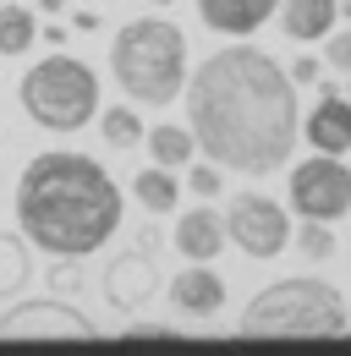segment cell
<instances>
[{"label": "cell", "instance_id": "cell-1", "mask_svg": "<svg viewBox=\"0 0 351 356\" xmlns=\"http://www.w3.org/2000/svg\"><path fill=\"white\" fill-rule=\"evenodd\" d=\"M187 121L219 170L269 176L291 159L302 137L297 77L263 49L231 44L209 55L187 83Z\"/></svg>", "mask_w": 351, "mask_h": 356}, {"label": "cell", "instance_id": "cell-2", "mask_svg": "<svg viewBox=\"0 0 351 356\" xmlns=\"http://www.w3.org/2000/svg\"><path fill=\"white\" fill-rule=\"evenodd\" d=\"M17 225L55 258H88L121 230V186L99 159L49 148L17 181Z\"/></svg>", "mask_w": 351, "mask_h": 356}, {"label": "cell", "instance_id": "cell-3", "mask_svg": "<svg viewBox=\"0 0 351 356\" xmlns=\"http://www.w3.org/2000/svg\"><path fill=\"white\" fill-rule=\"evenodd\" d=\"M110 72L132 104H171L187 88V39L165 17H137L110 44Z\"/></svg>", "mask_w": 351, "mask_h": 356}, {"label": "cell", "instance_id": "cell-4", "mask_svg": "<svg viewBox=\"0 0 351 356\" xmlns=\"http://www.w3.org/2000/svg\"><path fill=\"white\" fill-rule=\"evenodd\" d=\"M346 329V302L329 280H280V285H263L258 296L247 302L236 334H274V340H313V334H341Z\"/></svg>", "mask_w": 351, "mask_h": 356}, {"label": "cell", "instance_id": "cell-5", "mask_svg": "<svg viewBox=\"0 0 351 356\" xmlns=\"http://www.w3.org/2000/svg\"><path fill=\"white\" fill-rule=\"evenodd\" d=\"M22 110L44 132H83L99 115V77L77 55H44L22 77Z\"/></svg>", "mask_w": 351, "mask_h": 356}, {"label": "cell", "instance_id": "cell-6", "mask_svg": "<svg viewBox=\"0 0 351 356\" xmlns=\"http://www.w3.org/2000/svg\"><path fill=\"white\" fill-rule=\"evenodd\" d=\"M291 209L302 220H329V225L351 214V170L341 165V154L313 148V159H302L291 170Z\"/></svg>", "mask_w": 351, "mask_h": 356}, {"label": "cell", "instance_id": "cell-7", "mask_svg": "<svg viewBox=\"0 0 351 356\" xmlns=\"http://www.w3.org/2000/svg\"><path fill=\"white\" fill-rule=\"evenodd\" d=\"M225 230H231V241H236L247 258H280L286 241H291L286 209H280L274 197H263V192H236L231 209H225Z\"/></svg>", "mask_w": 351, "mask_h": 356}, {"label": "cell", "instance_id": "cell-8", "mask_svg": "<svg viewBox=\"0 0 351 356\" xmlns=\"http://www.w3.org/2000/svg\"><path fill=\"white\" fill-rule=\"evenodd\" d=\"M0 340H99V329L66 302H28L0 318Z\"/></svg>", "mask_w": 351, "mask_h": 356}, {"label": "cell", "instance_id": "cell-9", "mask_svg": "<svg viewBox=\"0 0 351 356\" xmlns=\"http://www.w3.org/2000/svg\"><path fill=\"white\" fill-rule=\"evenodd\" d=\"M154 291H159V268L148 264L143 252H121L116 264L104 268V296H110V307H148L154 302Z\"/></svg>", "mask_w": 351, "mask_h": 356}, {"label": "cell", "instance_id": "cell-10", "mask_svg": "<svg viewBox=\"0 0 351 356\" xmlns=\"http://www.w3.org/2000/svg\"><path fill=\"white\" fill-rule=\"evenodd\" d=\"M302 137L318 148V154H346L351 148V93H324L302 121Z\"/></svg>", "mask_w": 351, "mask_h": 356}, {"label": "cell", "instance_id": "cell-11", "mask_svg": "<svg viewBox=\"0 0 351 356\" xmlns=\"http://www.w3.org/2000/svg\"><path fill=\"white\" fill-rule=\"evenodd\" d=\"M280 11V0H198V17H203V28H214V33H231V39H247V33H258L263 22Z\"/></svg>", "mask_w": 351, "mask_h": 356}, {"label": "cell", "instance_id": "cell-12", "mask_svg": "<svg viewBox=\"0 0 351 356\" xmlns=\"http://www.w3.org/2000/svg\"><path fill=\"white\" fill-rule=\"evenodd\" d=\"M225 241H231V230H225V220L214 209H192V214L176 220V252L187 264H214Z\"/></svg>", "mask_w": 351, "mask_h": 356}, {"label": "cell", "instance_id": "cell-13", "mask_svg": "<svg viewBox=\"0 0 351 356\" xmlns=\"http://www.w3.org/2000/svg\"><path fill=\"white\" fill-rule=\"evenodd\" d=\"M171 302L187 312V318H214V312L225 307V280H219L214 268L192 264L171 280Z\"/></svg>", "mask_w": 351, "mask_h": 356}, {"label": "cell", "instance_id": "cell-14", "mask_svg": "<svg viewBox=\"0 0 351 356\" xmlns=\"http://www.w3.org/2000/svg\"><path fill=\"white\" fill-rule=\"evenodd\" d=\"M335 17H341V0H286L280 6V22L297 44H313V39H329L335 33Z\"/></svg>", "mask_w": 351, "mask_h": 356}, {"label": "cell", "instance_id": "cell-15", "mask_svg": "<svg viewBox=\"0 0 351 356\" xmlns=\"http://www.w3.org/2000/svg\"><path fill=\"white\" fill-rule=\"evenodd\" d=\"M132 192H137V203H143L148 214H171L176 197H181V181L171 176V165H148V170L132 176Z\"/></svg>", "mask_w": 351, "mask_h": 356}, {"label": "cell", "instance_id": "cell-16", "mask_svg": "<svg viewBox=\"0 0 351 356\" xmlns=\"http://www.w3.org/2000/svg\"><path fill=\"white\" fill-rule=\"evenodd\" d=\"M192 148H198V132H192V127H154V132H148V154H154V165L181 170V165L192 159Z\"/></svg>", "mask_w": 351, "mask_h": 356}, {"label": "cell", "instance_id": "cell-17", "mask_svg": "<svg viewBox=\"0 0 351 356\" xmlns=\"http://www.w3.org/2000/svg\"><path fill=\"white\" fill-rule=\"evenodd\" d=\"M28 280H33V258H28V247H22L17 236H6V230H0V302H6V296H17Z\"/></svg>", "mask_w": 351, "mask_h": 356}, {"label": "cell", "instance_id": "cell-18", "mask_svg": "<svg viewBox=\"0 0 351 356\" xmlns=\"http://www.w3.org/2000/svg\"><path fill=\"white\" fill-rule=\"evenodd\" d=\"M28 44H33V11L6 0L0 6V55H22Z\"/></svg>", "mask_w": 351, "mask_h": 356}, {"label": "cell", "instance_id": "cell-19", "mask_svg": "<svg viewBox=\"0 0 351 356\" xmlns=\"http://www.w3.org/2000/svg\"><path fill=\"white\" fill-rule=\"evenodd\" d=\"M99 137H104L110 148H137V143L148 137V127L137 121V110L116 104V110H104V115H99Z\"/></svg>", "mask_w": 351, "mask_h": 356}, {"label": "cell", "instance_id": "cell-20", "mask_svg": "<svg viewBox=\"0 0 351 356\" xmlns=\"http://www.w3.org/2000/svg\"><path fill=\"white\" fill-rule=\"evenodd\" d=\"M297 241H302V252L313 258V264L335 252V230H329V220H302V236H297Z\"/></svg>", "mask_w": 351, "mask_h": 356}, {"label": "cell", "instance_id": "cell-21", "mask_svg": "<svg viewBox=\"0 0 351 356\" xmlns=\"http://www.w3.org/2000/svg\"><path fill=\"white\" fill-rule=\"evenodd\" d=\"M187 186H192V197H219V186H225V176H219V165L209 159V165H198V170L187 176Z\"/></svg>", "mask_w": 351, "mask_h": 356}, {"label": "cell", "instance_id": "cell-22", "mask_svg": "<svg viewBox=\"0 0 351 356\" xmlns=\"http://www.w3.org/2000/svg\"><path fill=\"white\" fill-rule=\"evenodd\" d=\"M324 60H329L335 72H351V28H346V33H329V44H324Z\"/></svg>", "mask_w": 351, "mask_h": 356}, {"label": "cell", "instance_id": "cell-23", "mask_svg": "<svg viewBox=\"0 0 351 356\" xmlns=\"http://www.w3.org/2000/svg\"><path fill=\"white\" fill-rule=\"evenodd\" d=\"M127 334H132V340H171V329H165V323H132Z\"/></svg>", "mask_w": 351, "mask_h": 356}, {"label": "cell", "instance_id": "cell-24", "mask_svg": "<svg viewBox=\"0 0 351 356\" xmlns=\"http://www.w3.org/2000/svg\"><path fill=\"white\" fill-rule=\"evenodd\" d=\"M291 77H297V83H313V77H318V60H313V55L291 60Z\"/></svg>", "mask_w": 351, "mask_h": 356}, {"label": "cell", "instance_id": "cell-25", "mask_svg": "<svg viewBox=\"0 0 351 356\" xmlns=\"http://www.w3.org/2000/svg\"><path fill=\"white\" fill-rule=\"evenodd\" d=\"M341 17H346V22H351V0H341Z\"/></svg>", "mask_w": 351, "mask_h": 356}, {"label": "cell", "instance_id": "cell-26", "mask_svg": "<svg viewBox=\"0 0 351 356\" xmlns=\"http://www.w3.org/2000/svg\"><path fill=\"white\" fill-rule=\"evenodd\" d=\"M154 6H171V0H154Z\"/></svg>", "mask_w": 351, "mask_h": 356}]
</instances>
